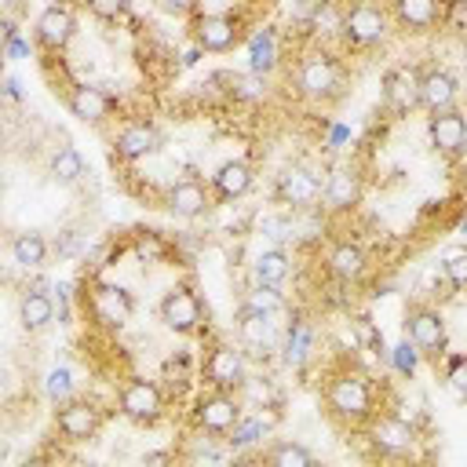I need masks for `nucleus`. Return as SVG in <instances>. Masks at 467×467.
Wrapping results in <instances>:
<instances>
[{"mask_svg":"<svg viewBox=\"0 0 467 467\" xmlns=\"http://www.w3.org/2000/svg\"><path fill=\"white\" fill-rule=\"evenodd\" d=\"M321 405L339 427H365L376 412H383V394L368 372L336 368L321 387Z\"/></svg>","mask_w":467,"mask_h":467,"instance_id":"obj_1","label":"nucleus"},{"mask_svg":"<svg viewBox=\"0 0 467 467\" xmlns=\"http://www.w3.org/2000/svg\"><path fill=\"white\" fill-rule=\"evenodd\" d=\"M394 33L387 0H350L339 11V36L350 47H376Z\"/></svg>","mask_w":467,"mask_h":467,"instance_id":"obj_2","label":"nucleus"},{"mask_svg":"<svg viewBox=\"0 0 467 467\" xmlns=\"http://www.w3.org/2000/svg\"><path fill=\"white\" fill-rule=\"evenodd\" d=\"M339 84H343V69L328 51L310 47V51L299 55V62H296V91H299V99L328 102V99L339 95Z\"/></svg>","mask_w":467,"mask_h":467,"instance_id":"obj_3","label":"nucleus"},{"mask_svg":"<svg viewBox=\"0 0 467 467\" xmlns=\"http://www.w3.org/2000/svg\"><path fill=\"white\" fill-rule=\"evenodd\" d=\"M405 336L423 354V361H431L434 368L445 361V354H449V328H445V317H441L438 306L412 303L405 310Z\"/></svg>","mask_w":467,"mask_h":467,"instance_id":"obj_4","label":"nucleus"},{"mask_svg":"<svg viewBox=\"0 0 467 467\" xmlns=\"http://www.w3.org/2000/svg\"><path fill=\"white\" fill-rule=\"evenodd\" d=\"M241 33H244V18L234 11H197L190 18L193 47L208 55H226L230 47H237Z\"/></svg>","mask_w":467,"mask_h":467,"instance_id":"obj_5","label":"nucleus"},{"mask_svg":"<svg viewBox=\"0 0 467 467\" xmlns=\"http://www.w3.org/2000/svg\"><path fill=\"white\" fill-rule=\"evenodd\" d=\"M365 438H368V445H372L379 456H390V460L412 456L416 445H420L416 423H409V420L398 416V412H376V416L365 423Z\"/></svg>","mask_w":467,"mask_h":467,"instance_id":"obj_6","label":"nucleus"},{"mask_svg":"<svg viewBox=\"0 0 467 467\" xmlns=\"http://www.w3.org/2000/svg\"><path fill=\"white\" fill-rule=\"evenodd\" d=\"M201 376L208 387H219V390H237L248 383V354L241 343H212L204 361H201Z\"/></svg>","mask_w":467,"mask_h":467,"instance_id":"obj_7","label":"nucleus"},{"mask_svg":"<svg viewBox=\"0 0 467 467\" xmlns=\"http://www.w3.org/2000/svg\"><path fill=\"white\" fill-rule=\"evenodd\" d=\"M117 409L139 427H153L164 416V390L146 376H128L117 390Z\"/></svg>","mask_w":467,"mask_h":467,"instance_id":"obj_8","label":"nucleus"},{"mask_svg":"<svg viewBox=\"0 0 467 467\" xmlns=\"http://www.w3.org/2000/svg\"><path fill=\"white\" fill-rule=\"evenodd\" d=\"M84 310L91 314V321L106 332H120L131 314H135V299L124 285H91L84 292Z\"/></svg>","mask_w":467,"mask_h":467,"instance_id":"obj_9","label":"nucleus"},{"mask_svg":"<svg viewBox=\"0 0 467 467\" xmlns=\"http://www.w3.org/2000/svg\"><path fill=\"white\" fill-rule=\"evenodd\" d=\"M157 317L164 321L168 332H175V336H193V332H201V325H204V303H201V296L193 292V285H171V288L161 296V303H157Z\"/></svg>","mask_w":467,"mask_h":467,"instance_id":"obj_10","label":"nucleus"},{"mask_svg":"<svg viewBox=\"0 0 467 467\" xmlns=\"http://www.w3.org/2000/svg\"><path fill=\"white\" fill-rule=\"evenodd\" d=\"M241 416H244V405L234 390L208 387V394H201L193 401V427L204 431V434H215V438H223Z\"/></svg>","mask_w":467,"mask_h":467,"instance_id":"obj_11","label":"nucleus"},{"mask_svg":"<svg viewBox=\"0 0 467 467\" xmlns=\"http://www.w3.org/2000/svg\"><path fill=\"white\" fill-rule=\"evenodd\" d=\"M102 423H106V412H102V405L91 401V398H69V401H62V405L55 409V431H58L66 441H73V445L99 438Z\"/></svg>","mask_w":467,"mask_h":467,"instance_id":"obj_12","label":"nucleus"},{"mask_svg":"<svg viewBox=\"0 0 467 467\" xmlns=\"http://www.w3.org/2000/svg\"><path fill=\"white\" fill-rule=\"evenodd\" d=\"M73 36H77V15H73V7L62 4V0L47 4V7L36 15V22H33V40H36V47L47 51V55H62V51L73 44Z\"/></svg>","mask_w":467,"mask_h":467,"instance_id":"obj_13","label":"nucleus"},{"mask_svg":"<svg viewBox=\"0 0 467 467\" xmlns=\"http://www.w3.org/2000/svg\"><path fill=\"white\" fill-rule=\"evenodd\" d=\"M66 109L80 120V124H106L117 117V99L95 84H69L66 88Z\"/></svg>","mask_w":467,"mask_h":467,"instance_id":"obj_14","label":"nucleus"},{"mask_svg":"<svg viewBox=\"0 0 467 467\" xmlns=\"http://www.w3.org/2000/svg\"><path fill=\"white\" fill-rule=\"evenodd\" d=\"M427 131H431V146L445 161L467 157V113L460 106L456 109H445V113H431Z\"/></svg>","mask_w":467,"mask_h":467,"instance_id":"obj_15","label":"nucleus"},{"mask_svg":"<svg viewBox=\"0 0 467 467\" xmlns=\"http://www.w3.org/2000/svg\"><path fill=\"white\" fill-rule=\"evenodd\" d=\"M234 321H237V343L244 350H255V354L274 350V343H277V314H266V310H259L252 303H241Z\"/></svg>","mask_w":467,"mask_h":467,"instance_id":"obj_16","label":"nucleus"},{"mask_svg":"<svg viewBox=\"0 0 467 467\" xmlns=\"http://www.w3.org/2000/svg\"><path fill=\"white\" fill-rule=\"evenodd\" d=\"M157 146H161V131H157L153 120L135 117V120H124V124L113 131V157H117V161L135 164V161L150 157Z\"/></svg>","mask_w":467,"mask_h":467,"instance_id":"obj_17","label":"nucleus"},{"mask_svg":"<svg viewBox=\"0 0 467 467\" xmlns=\"http://www.w3.org/2000/svg\"><path fill=\"white\" fill-rule=\"evenodd\" d=\"M212 201H215V193H212V186H204L201 179H179V182H171L168 190H164V208L175 215V219H201L208 208H212Z\"/></svg>","mask_w":467,"mask_h":467,"instance_id":"obj_18","label":"nucleus"},{"mask_svg":"<svg viewBox=\"0 0 467 467\" xmlns=\"http://www.w3.org/2000/svg\"><path fill=\"white\" fill-rule=\"evenodd\" d=\"M456 102H460V80L449 69L441 66L420 69V109L445 113V109H456Z\"/></svg>","mask_w":467,"mask_h":467,"instance_id":"obj_19","label":"nucleus"},{"mask_svg":"<svg viewBox=\"0 0 467 467\" xmlns=\"http://www.w3.org/2000/svg\"><path fill=\"white\" fill-rule=\"evenodd\" d=\"M321 193H325L321 175H314V171L303 168V164H288V168L277 175V197H281L285 204H292V208H310V204L321 201Z\"/></svg>","mask_w":467,"mask_h":467,"instance_id":"obj_20","label":"nucleus"},{"mask_svg":"<svg viewBox=\"0 0 467 467\" xmlns=\"http://www.w3.org/2000/svg\"><path fill=\"white\" fill-rule=\"evenodd\" d=\"M321 197H325V208H332V212H350V208H358L361 197H365V179H361V171L350 168V164L332 168L328 179H325V193H321Z\"/></svg>","mask_w":467,"mask_h":467,"instance_id":"obj_21","label":"nucleus"},{"mask_svg":"<svg viewBox=\"0 0 467 467\" xmlns=\"http://www.w3.org/2000/svg\"><path fill=\"white\" fill-rule=\"evenodd\" d=\"M394 29L401 33H427L441 22V7L445 0H387Z\"/></svg>","mask_w":467,"mask_h":467,"instance_id":"obj_22","label":"nucleus"},{"mask_svg":"<svg viewBox=\"0 0 467 467\" xmlns=\"http://www.w3.org/2000/svg\"><path fill=\"white\" fill-rule=\"evenodd\" d=\"M325 270H328L336 281L354 285V281L365 277V270H368V255H365V248H361L358 241H336V244L325 252Z\"/></svg>","mask_w":467,"mask_h":467,"instance_id":"obj_23","label":"nucleus"},{"mask_svg":"<svg viewBox=\"0 0 467 467\" xmlns=\"http://www.w3.org/2000/svg\"><path fill=\"white\" fill-rule=\"evenodd\" d=\"M55 314H58V303H55V296H47L44 288H26V292L18 296V325H22L29 336L51 328V325H55Z\"/></svg>","mask_w":467,"mask_h":467,"instance_id":"obj_24","label":"nucleus"},{"mask_svg":"<svg viewBox=\"0 0 467 467\" xmlns=\"http://www.w3.org/2000/svg\"><path fill=\"white\" fill-rule=\"evenodd\" d=\"M252 182H255V171L248 161H226L212 175V193L215 201H241L252 190Z\"/></svg>","mask_w":467,"mask_h":467,"instance_id":"obj_25","label":"nucleus"},{"mask_svg":"<svg viewBox=\"0 0 467 467\" xmlns=\"http://www.w3.org/2000/svg\"><path fill=\"white\" fill-rule=\"evenodd\" d=\"M383 95L390 102L394 113H409L420 106V73L401 66V69H390L387 80H383Z\"/></svg>","mask_w":467,"mask_h":467,"instance_id":"obj_26","label":"nucleus"},{"mask_svg":"<svg viewBox=\"0 0 467 467\" xmlns=\"http://www.w3.org/2000/svg\"><path fill=\"white\" fill-rule=\"evenodd\" d=\"M277 66H281V44H277V33H274L270 26H263V29H255V33L248 36V69L270 77Z\"/></svg>","mask_w":467,"mask_h":467,"instance_id":"obj_27","label":"nucleus"},{"mask_svg":"<svg viewBox=\"0 0 467 467\" xmlns=\"http://www.w3.org/2000/svg\"><path fill=\"white\" fill-rule=\"evenodd\" d=\"M310 354H314V325H310L306 317L288 321L285 343H281V361L292 365V368H299V365L310 361Z\"/></svg>","mask_w":467,"mask_h":467,"instance_id":"obj_28","label":"nucleus"},{"mask_svg":"<svg viewBox=\"0 0 467 467\" xmlns=\"http://www.w3.org/2000/svg\"><path fill=\"white\" fill-rule=\"evenodd\" d=\"M270 416H263V412H255V416H241L226 434H223V441H226V449L230 452H248V449H255V445H263V438L270 434Z\"/></svg>","mask_w":467,"mask_h":467,"instance_id":"obj_29","label":"nucleus"},{"mask_svg":"<svg viewBox=\"0 0 467 467\" xmlns=\"http://www.w3.org/2000/svg\"><path fill=\"white\" fill-rule=\"evenodd\" d=\"M47 171H51V179L58 186H80L88 179V164H84L77 146H58L51 153V161H47Z\"/></svg>","mask_w":467,"mask_h":467,"instance_id":"obj_30","label":"nucleus"},{"mask_svg":"<svg viewBox=\"0 0 467 467\" xmlns=\"http://www.w3.org/2000/svg\"><path fill=\"white\" fill-rule=\"evenodd\" d=\"M292 274V259L285 248H263L255 259H252V281L255 285H285V277Z\"/></svg>","mask_w":467,"mask_h":467,"instance_id":"obj_31","label":"nucleus"},{"mask_svg":"<svg viewBox=\"0 0 467 467\" xmlns=\"http://www.w3.org/2000/svg\"><path fill=\"white\" fill-rule=\"evenodd\" d=\"M259 460L263 463H270V467H310L317 456L303 445V441H292V438H274L263 452H259Z\"/></svg>","mask_w":467,"mask_h":467,"instance_id":"obj_32","label":"nucleus"},{"mask_svg":"<svg viewBox=\"0 0 467 467\" xmlns=\"http://www.w3.org/2000/svg\"><path fill=\"white\" fill-rule=\"evenodd\" d=\"M11 259L22 266V270H40L47 263V241L44 234L36 230H22L11 237Z\"/></svg>","mask_w":467,"mask_h":467,"instance_id":"obj_33","label":"nucleus"},{"mask_svg":"<svg viewBox=\"0 0 467 467\" xmlns=\"http://www.w3.org/2000/svg\"><path fill=\"white\" fill-rule=\"evenodd\" d=\"M230 95L234 99H244V102H255V99H263L266 95V77L263 73H234L230 77Z\"/></svg>","mask_w":467,"mask_h":467,"instance_id":"obj_34","label":"nucleus"},{"mask_svg":"<svg viewBox=\"0 0 467 467\" xmlns=\"http://www.w3.org/2000/svg\"><path fill=\"white\" fill-rule=\"evenodd\" d=\"M44 394H47L55 405L69 401V398H73V372H69L66 365H55V368L44 376Z\"/></svg>","mask_w":467,"mask_h":467,"instance_id":"obj_35","label":"nucleus"},{"mask_svg":"<svg viewBox=\"0 0 467 467\" xmlns=\"http://www.w3.org/2000/svg\"><path fill=\"white\" fill-rule=\"evenodd\" d=\"M445 368V383H449V390L456 394V398H463L467 401V354H445V361H441Z\"/></svg>","mask_w":467,"mask_h":467,"instance_id":"obj_36","label":"nucleus"},{"mask_svg":"<svg viewBox=\"0 0 467 467\" xmlns=\"http://www.w3.org/2000/svg\"><path fill=\"white\" fill-rule=\"evenodd\" d=\"M390 361H394V368H398L405 379H412V376H416V368H420V361H423V354L412 347V339H409V336H401V339H398V347L390 350Z\"/></svg>","mask_w":467,"mask_h":467,"instance_id":"obj_37","label":"nucleus"},{"mask_svg":"<svg viewBox=\"0 0 467 467\" xmlns=\"http://www.w3.org/2000/svg\"><path fill=\"white\" fill-rule=\"evenodd\" d=\"M244 303H252V306H259L266 314H281L285 310V296L277 292V285H255L252 281V292L244 296Z\"/></svg>","mask_w":467,"mask_h":467,"instance_id":"obj_38","label":"nucleus"},{"mask_svg":"<svg viewBox=\"0 0 467 467\" xmlns=\"http://www.w3.org/2000/svg\"><path fill=\"white\" fill-rule=\"evenodd\" d=\"M441 274H445V281H449L456 292H467V244L445 255V263H441Z\"/></svg>","mask_w":467,"mask_h":467,"instance_id":"obj_39","label":"nucleus"},{"mask_svg":"<svg viewBox=\"0 0 467 467\" xmlns=\"http://www.w3.org/2000/svg\"><path fill=\"white\" fill-rule=\"evenodd\" d=\"M441 26L452 29V33H467V0H445Z\"/></svg>","mask_w":467,"mask_h":467,"instance_id":"obj_40","label":"nucleus"},{"mask_svg":"<svg viewBox=\"0 0 467 467\" xmlns=\"http://www.w3.org/2000/svg\"><path fill=\"white\" fill-rule=\"evenodd\" d=\"M88 4V11L95 15V18H102V22H117L124 11H128V0H84Z\"/></svg>","mask_w":467,"mask_h":467,"instance_id":"obj_41","label":"nucleus"},{"mask_svg":"<svg viewBox=\"0 0 467 467\" xmlns=\"http://www.w3.org/2000/svg\"><path fill=\"white\" fill-rule=\"evenodd\" d=\"M153 7L171 18H193L201 11V0H153Z\"/></svg>","mask_w":467,"mask_h":467,"instance_id":"obj_42","label":"nucleus"},{"mask_svg":"<svg viewBox=\"0 0 467 467\" xmlns=\"http://www.w3.org/2000/svg\"><path fill=\"white\" fill-rule=\"evenodd\" d=\"M135 255H139L142 263H157V259L164 255V244H161V237H153V234L139 237V241H135Z\"/></svg>","mask_w":467,"mask_h":467,"instance_id":"obj_43","label":"nucleus"},{"mask_svg":"<svg viewBox=\"0 0 467 467\" xmlns=\"http://www.w3.org/2000/svg\"><path fill=\"white\" fill-rule=\"evenodd\" d=\"M4 55H7L11 62H18V58H29V40H22V36H11V40H4Z\"/></svg>","mask_w":467,"mask_h":467,"instance_id":"obj_44","label":"nucleus"},{"mask_svg":"<svg viewBox=\"0 0 467 467\" xmlns=\"http://www.w3.org/2000/svg\"><path fill=\"white\" fill-rule=\"evenodd\" d=\"M4 91H7V99H11V102H18V99H22V84H18L15 77H7V80H4Z\"/></svg>","mask_w":467,"mask_h":467,"instance_id":"obj_45","label":"nucleus"},{"mask_svg":"<svg viewBox=\"0 0 467 467\" xmlns=\"http://www.w3.org/2000/svg\"><path fill=\"white\" fill-rule=\"evenodd\" d=\"M168 460V452H146L142 456V463H164Z\"/></svg>","mask_w":467,"mask_h":467,"instance_id":"obj_46","label":"nucleus"},{"mask_svg":"<svg viewBox=\"0 0 467 467\" xmlns=\"http://www.w3.org/2000/svg\"><path fill=\"white\" fill-rule=\"evenodd\" d=\"M456 234L467 241V212H463V219H460V226H456Z\"/></svg>","mask_w":467,"mask_h":467,"instance_id":"obj_47","label":"nucleus"}]
</instances>
